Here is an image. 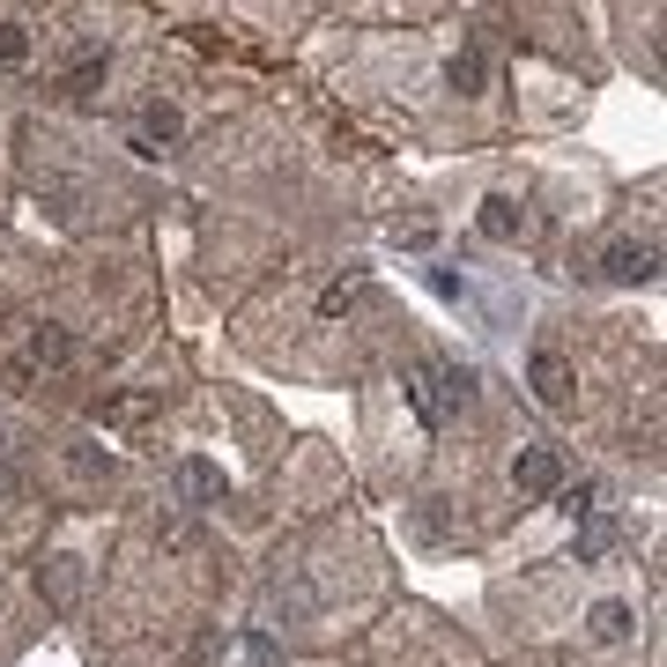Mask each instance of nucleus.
Wrapping results in <instances>:
<instances>
[{"label":"nucleus","instance_id":"f257e3e1","mask_svg":"<svg viewBox=\"0 0 667 667\" xmlns=\"http://www.w3.org/2000/svg\"><path fill=\"white\" fill-rule=\"evenodd\" d=\"M475 394V378L468 371H452V364H416V386H408V400H416V416L423 423H445V416H460Z\"/></svg>","mask_w":667,"mask_h":667},{"label":"nucleus","instance_id":"f03ea898","mask_svg":"<svg viewBox=\"0 0 667 667\" xmlns=\"http://www.w3.org/2000/svg\"><path fill=\"white\" fill-rule=\"evenodd\" d=\"M74 364V334L67 326H52V320H30L23 326V348H15V378H38V371H67Z\"/></svg>","mask_w":667,"mask_h":667},{"label":"nucleus","instance_id":"7ed1b4c3","mask_svg":"<svg viewBox=\"0 0 667 667\" xmlns=\"http://www.w3.org/2000/svg\"><path fill=\"white\" fill-rule=\"evenodd\" d=\"M512 490L519 497H556L564 490V452H556V445H527L512 460Z\"/></svg>","mask_w":667,"mask_h":667},{"label":"nucleus","instance_id":"20e7f679","mask_svg":"<svg viewBox=\"0 0 667 667\" xmlns=\"http://www.w3.org/2000/svg\"><path fill=\"white\" fill-rule=\"evenodd\" d=\"M601 274L623 282V290H630V282H653V274H660V246H653V238H616V246L601 252Z\"/></svg>","mask_w":667,"mask_h":667},{"label":"nucleus","instance_id":"39448f33","mask_svg":"<svg viewBox=\"0 0 667 667\" xmlns=\"http://www.w3.org/2000/svg\"><path fill=\"white\" fill-rule=\"evenodd\" d=\"M527 386H534V400H542V408H571V386H579V378H571V364L556 356V348H534Z\"/></svg>","mask_w":667,"mask_h":667},{"label":"nucleus","instance_id":"423d86ee","mask_svg":"<svg viewBox=\"0 0 667 667\" xmlns=\"http://www.w3.org/2000/svg\"><path fill=\"white\" fill-rule=\"evenodd\" d=\"M178 134H186L178 104H148V112H142V126H134V156H148V164H156V156H164V148H171Z\"/></svg>","mask_w":667,"mask_h":667},{"label":"nucleus","instance_id":"0eeeda50","mask_svg":"<svg viewBox=\"0 0 667 667\" xmlns=\"http://www.w3.org/2000/svg\"><path fill=\"white\" fill-rule=\"evenodd\" d=\"M171 490L186 497V504H222V468H216V460H178Z\"/></svg>","mask_w":667,"mask_h":667},{"label":"nucleus","instance_id":"6e6552de","mask_svg":"<svg viewBox=\"0 0 667 667\" xmlns=\"http://www.w3.org/2000/svg\"><path fill=\"white\" fill-rule=\"evenodd\" d=\"M38 593H45L52 608H74V593H82V556H52L38 571Z\"/></svg>","mask_w":667,"mask_h":667},{"label":"nucleus","instance_id":"1a4fd4ad","mask_svg":"<svg viewBox=\"0 0 667 667\" xmlns=\"http://www.w3.org/2000/svg\"><path fill=\"white\" fill-rule=\"evenodd\" d=\"M475 230L497 238V246H512V238H519V200L512 194H490V200H482V216H475Z\"/></svg>","mask_w":667,"mask_h":667},{"label":"nucleus","instance_id":"9d476101","mask_svg":"<svg viewBox=\"0 0 667 667\" xmlns=\"http://www.w3.org/2000/svg\"><path fill=\"white\" fill-rule=\"evenodd\" d=\"M616 512H586V527H579V564H601L608 549H616Z\"/></svg>","mask_w":667,"mask_h":667},{"label":"nucleus","instance_id":"9b49d317","mask_svg":"<svg viewBox=\"0 0 667 667\" xmlns=\"http://www.w3.org/2000/svg\"><path fill=\"white\" fill-rule=\"evenodd\" d=\"M586 630H593L601 645H623V638H630V601H593Z\"/></svg>","mask_w":667,"mask_h":667},{"label":"nucleus","instance_id":"f8f14e48","mask_svg":"<svg viewBox=\"0 0 667 667\" xmlns=\"http://www.w3.org/2000/svg\"><path fill=\"white\" fill-rule=\"evenodd\" d=\"M97 82H104V60H74V67H67V82H60V90H67L74 104H90V97H97Z\"/></svg>","mask_w":667,"mask_h":667},{"label":"nucleus","instance_id":"ddd939ff","mask_svg":"<svg viewBox=\"0 0 667 667\" xmlns=\"http://www.w3.org/2000/svg\"><path fill=\"white\" fill-rule=\"evenodd\" d=\"M30 60V30L15 15H0V67H23Z\"/></svg>","mask_w":667,"mask_h":667},{"label":"nucleus","instance_id":"4468645a","mask_svg":"<svg viewBox=\"0 0 667 667\" xmlns=\"http://www.w3.org/2000/svg\"><path fill=\"white\" fill-rule=\"evenodd\" d=\"M445 74H452V90L468 97V90H482V74H490V67H482V52H460V60H452Z\"/></svg>","mask_w":667,"mask_h":667},{"label":"nucleus","instance_id":"2eb2a0df","mask_svg":"<svg viewBox=\"0 0 667 667\" xmlns=\"http://www.w3.org/2000/svg\"><path fill=\"white\" fill-rule=\"evenodd\" d=\"M356 296H364V274H348V282H334V290L320 296V312H326V320H342V312L356 304Z\"/></svg>","mask_w":667,"mask_h":667},{"label":"nucleus","instance_id":"dca6fc26","mask_svg":"<svg viewBox=\"0 0 667 667\" xmlns=\"http://www.w3.org/2000/svg\"><path fill=\"white\" fill-rule=\"evenodd\" d=\"M134 416H148V400H112L104 408V423H134Z\"/></svg>","mask_w":667,"mask_h":667},{"label":"nucleus","instance_id":"f3484780","mask_svg":"<svg viewBox=\"0 0 667 667\" xmlns=\"http://www.w3.org/2000/svg\"><path fill=\"white\" fill-rule=\"evenodd\" d=\"M564 504H571V512H601V490H593V482H579V490H571Z\"/></svg>","mask_w":667,"mask_h":667},{"label":"nucleus","instance_id":"a211bd4d","mask_svg":"<svg viewBox=\"0 0 667 667\" xmlns=\"http://www.w3.org/2000/svg\"><path fill=\"white\" fill-rule=\"evenodd\" d=\"M15 490H23V475H8V468H0V497H15Z\"/></svg>","mask_w":667,"mask_h":667}]
</instances>
